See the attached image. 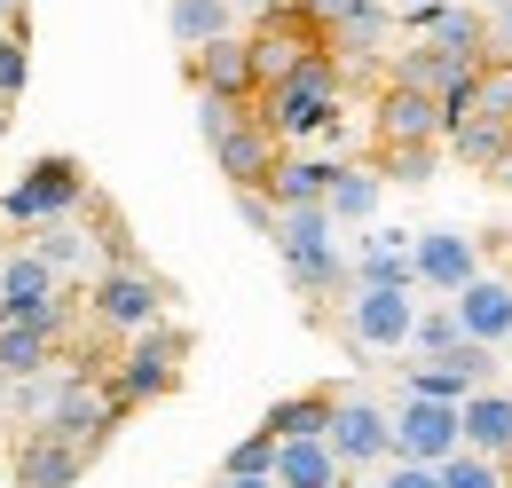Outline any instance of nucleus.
Here are the masks:
<instances>
[{"instance_id": "obj_6", "label": "nucleus", "mask_w": 512, "mask_h": 488, "mask_svg": "<svg viewBox=\"0 0 512 488\" xmlns=\"http://www.w3.org/2000/svg\"><path fill=\"white\" fill-rule=\"evenodd\" d=\"M449 134V103L442 95H426V87H410V79H394L379 95V142L386 150H434Z\"/></svg>"}, {"instance_id": "obj_27", "label": "nucleus", "mask_w": 512, "mask_h": 488, "mask_svg": "<svg viewBox=\"0 0 512 488\" xmlns=\"http://www.w3.org/2000/svg\"><path fill=\"white\" fill-rule=\"evenodd\" d=\"M379 488H442V465H394Z\"/></svg>"}, {"instance_id": "obj_29", "label": "nucleus", "mask_w": 512, "mask_h": 488, "mask_svg": "<svg viewBox=\"0 0 512 488\" xmlns=\"http://www.w3.org/2000/svg\"><path fill=\"white\" fill-rule=\"evenodd\" d=\"M221 488H276V481H221Z\"/></svg>"}, {"instance_id": "obj_14", "label": "nucleus", "mask_w": 512, "mask_h": 488, "mask_svg": "<svg viewBox=\"0 0 512 488\" xmlns=\"http://www.w3.org/2000/svg\"><path fill=\"white\" fill-rule=\"evenodd\" d=\"M331 418H339V394L316 386V394H292V402H276L260 433H276V441H331Z\"/></svg>"}, {"instance_id": "obj_21", "label": "nucleus", "mask_w": 512, "mask_h": 488, "mask_svg": "<svg viewBox=\"0 0 512 488\" xmlns=\"http://www.w3.org/2000/svg\"><path fill=\"white\" fill-rule=\"evenodd\" d=\"M276 449H284V441L253 426L237 449H229V457H221V481H276Z\"/></svg>"}, {"instance_id": "obj_25", "label": "nucleus", "mask_w": 512, "mask_h": 488, "mask_svg": "<svg viewBox=\"0 0 512 488\" xmlns=\"http://www.w3.org/2000/svg\"><path fill=\"white\" fill-rule=\"evenodd\" d=\"M24 79H32L24 40H16V32H0V103H16V95H24Z\"/></svg>"}, {"instance_id": "obj_16", "label": "nucleus", "mask_w": 512, "mask_h": 488, "mask_svg": "<svg viewBox=\"0 0 512 488\" xmlns=\"http://www.w3.org/2000/svg\"><path fill=\"white\" fill-rule=\"evenodd\" d=\"M457 323H465V339H512V284H489V276H473L465 292H457Z\"/></svg>"}, {"instance_id": "obj_12", "label": "nucleus", "mask_w": 512, "mask_h": 488, "mask_svg": "<svg viewBox=\"0 0 512 488\" xmlns=\"http://www.w3.org/2000/svg\"><path fill=\"white\" fill-rule=\"evenodd\" d=\"M87 473V449L79 441H64V433L32 426L24 433V449H16V488H71Z\"/></svg>"}, {"instance_id": "obj_8", "label": "nucleus", "mask_w": 512, "mask_h": 488, "mask_svg": "<svg viewBox=\"0 0 512 488\" xmlns=\"http://www.w3.org/2000/svg\"><path fill=\"white\" fill-rule=\"evenodd\" d=\"M79 197H87V174H79L71 158H40V166H32L24 182L8 189L0 205H8L16 221H64V213L79 205Z\"/></svg>"}, {"instance_id": "obj_19", "label": "nucleus", "mask_w": 512, "mask_h": 488, "mask_svg": "<svg viewBox=\"0 0 512 488\" xmlns=\"http://www.w3.org/2000/svg\"><path fill=\"white\" fill-rule=\"evenodd\" d=\"M418 284H434V292H465L481 268H473V244L465 237H418Z\"/></svg>"}, {"instance_id": "obj_3", "label": "nucleus", "mask_w": 512, "mask_h": 488, "mask_svg": "<svg viewBox=\"0 0 512 488\" xmlns=\"http://www.w3.org/2000/svg\"><path fill=\"white\" fill-rule=\"evenodd\" d=\"M331 111H339V56L316 48L284 87H268V111H260V119L276 126V134H308V126H323Z\"/></svg>"}, {"instance_id": "obj_28", "label": "nucleus", "mask_w": 512, "mask_h": 488, "mask_svg": "<svg viewBox=\"0 0 512 488\" xmlns=\"http://www.w3.org/2000/svg\"><path fill=\"white\" fill-rule=\"evenodd\" d=\"M16 16H24V0H0V32H16Z\"/></svg>"}, {"instance_id": "obj_26", "label": "nucleus", "mask_w": 512, "mask_h": 488, "mask_svg": "<svg viewBox=\"0 0 512 488\" xmlns=\"http://www.w3.org/2000/svg\"><path fill=\"white\" fill-rule=\"evenodd\" d=\"M32 252H40L48 268H71V260H79V237H71L64 221H48V229H40V244H32Z\"/></svg>"}, {"instance_id": "obj_11", "label": "nucleus", "mask_w": 512, "mask_h": 488, "mask_svg": "<svg viewBox=\"0 0 512 488\" xmlns=\"http://www.w3.org/2000/svg\"><path fill=\"white\" fill-rule=\"evenodd\" d=\"M56 339H64V307L24 315V323H0V370H8V386H24V378H40V370L56 363Z\"/></svg>"}, {"instance_id": "obj_23", "label": "nucleus", "mask_w": 512, "mask_h": 488, "mask_svg": "<svg viewBox=\"0 0 512 488\" xmlns=\"http://www.w3.org/2000/svg\"><path fill=\"white\" fill-rule=\"evenodd\" d=\"M371 205H379V182H371V174H339V182H331V205H323V213H331V221H363Z\"/></svg>"}, {"instance_id": "obj_18", "label": "nucleus", "mask_w": 512, "mask_h": 488, "mask_svg": "<svg viewBox=\"0 0 512 488\" xmlns=\"http://www.w3.org/2000/svg\"><path fill=\"white\" fill-rule=\"evenodd\" d=\"M457 418H465V449L512 465V394H473V402H457Z\"/></svg>"}, {"instance_id": "obj_32", "label": "nucleus", "mask_w": 512, "mask_h": 488, "mask_svg": "<svg viewBox=\"0 0 512 488\" xmlns=\"http://www.w3.org/2000/svg\"><path fill=\"white\" fill-rule=\"evenodd\" d=\"M339 488H363V481H355V473H347V481H339Z\"/></svg>"}, {"instance_id": "obj_22", "label": "nucleus", "mask_w": 512, "mask_h": 488, "mask_svg": "<svg viewBox=\"0 0 512 488\" xmlns=\"http://www.w3.org/2000/svg\"><path fill=\"white\" fill-rule=\"evenodd\" d=\"M442 488H512V465L505 457H481V449H457L442 465Z\"/></svg>"}, {"instance_id": "obj_24", "label": "nucleus", "mask_w": 512, "mask_h": 488, "mask_svg": "<svg viewBox=\"0 0 512 488\" xmlns=\"http://www.w3.org/2000/svg\"><path fill=\"white\" fill-rule=\"evenodd\" d=\"M410 339L442 363V355H457V347H465V323H457V307H442V315H418V331H410Z\"/></svg>"}, {"instance_id": "obj_15", "label": "nucleus", "mask_w": 512, "mask_h": 488, "mask_svg": "<svg viewBox=\"0 0 512 488\" xmlns=\"http://www.w3.org/2000/svg\"><path fill=\"white\" fill-rule=\"evenodd\" d=\"M418 331V307L402 292H355V339L363 347H402Z\"/></svg>"}, {"instance_id": "obj_5", "label": "nucleus", "mask_w": 512, "mask_h": 488, "mask_svg": "<svg viewBox=\"0 0 512 488\" xmlns=\"http://www.w3.org/2000/svg\"><path fill=\"white\" fill-rule=\"evenodd\" d=\"M457 449H465V418H457V402H426V394H410L402 418H394V457H402V465H449Z\"/></svg>"}, {"instance_id": "obj_7", "label": "nucleus", "mask_w": 512, "mask_h": 488, "mask_svg": "<svg viewBox=\"0 0 512 488\" xmlns=\"http://www.w3.org/2000/svg\"><path fill=\"white\" fill-rule=\"evenodd\" d=\"M190 87L197 95H213V103H253L260 95V63H253V40H205L190 48Z\"/></svg>"}, {"instance_id": "obj_13", "label": "nucleus", "mask_w": 512, "mask_h": 488, "mask_svg": "<svg viewBox=\"0 0 512 488\" xmlns=\"http://www.w3.org/2000/svg\"><path fill=\"white\" fill-rule=\"evenodd\" d=\"M56 307V268L40 252H8L0 260V323H24V315H48Z\"/></svg>"}, {"instance_id": "obj_17", "label": "nucleus", "mask_w": 512, "mask_h": 488, "mask_svg": "<svg viewBox=\"0 0 512 488\" xmlns=\"http://www.w3.org/2000/svg\"><path fill=\"white\" fill-rule=\"evenodd\" d=\"M339 481H347V465L331 441H284L276 449V488H339Z\"/></svg>"}, {"instance_id": "obj_20", "label": "nucleus", "mask_w": 512, "mask_h": 488, "mask_svg": "<svg viewBox=\"0 0 512 488\" xmlns=\"http://www.w3.org/2000/svg\"><path fill=\"white\" fill-rule=\"evenodd\" d=\"M174 40H182V48L229 40V0H174Z\"/></svg>"}, {"instance_id": "obj_9", "label": "nucleus", "mask_w": 512, "mask_h": 488, "mask_svg": "<svg viewBox=\"0 0 512 488\" xmlns=\"http://www.w3.org/2000/svg\"><path fill=\"white\" fill-rule=\"evenodd\" d=\"M158 307H166V284L142 276V268H111L95 284V323H111V331H150Z\"/></svg>"}, {"instance_id": "obj_4", "label": "nucleus", "mask_w": 512, "mask_h": 488, "mask_svg": "<svg viewBox=\"0 0 512 488\" xmlns=\"http://www.w3.org/2000/svg\"><path fill=\"white\" fill-rule=\"evenodd\" d=\"M323 229H331V213H323V205L276 221V252H284V268H292V284H300V292H331V284H347V260L331 252Z\"/></svg>"}, {"instance_id": "obj_1", "label": "nucleus", "mask_w": 512, "mask_h": 488, "mask_svg": "<svg viewBox=\"0 0 512 488\" xmlns=\"http://www.w3.org/2000/svg\"><path fill=\"white\" fill-rule=\"evenodd\" d=\"M197 126H205V142H213V166H221V182L237 189V197H253V189H276L284 174V134L245 111V103H213V95H197Z\"/></svg>"}, {"instance_id": "obj_2", "label": "nucleus", "mask_w": 512, "mask_h": 488, "mask_svg": "<svg viewBox=\"0 0 512 488\" xmlns=\"http://www.w3.org/2000/svg\"><path fill=\"white\" fill-rule=\"evenodd\" d=\"M182 363H190V331L150 323V331H134V347L119 355L111 394H119L127 410H142V402H158V394H174V386H182Z\"/></svg>"}, {"instance_id": "obj_30", "label": "nucleus", "mask_w": 512, "mask_h": 488, "mask_svg": "<svg viewBox=\"0 0 512 488\" xmlns=\"http://www.w3.org/2000/svg\"><path fill=\"white\" fill-rule=\"evenodd\" d=\"M253 8H292V0H253Z\"/></svg>"}, {"instance_id": "obj_31", "label": "nucleus", "mask_w": 512, "mask_h": 488, "mask_svg": "<svg viewBox=\"0 0 512 488\" xmlns=\"http://www.w3.org/2000/svg\"><path fill=\"white\" fill-rule=\"evenodd\" d=\"M0 134H8V103H0Z\"/></svg>"}, {"instance_id": "obj_10", "label": "nucleus", "mask_w": 512, "mask_h": 488, "mask_svg": "<svg viewBox=\"0 0 512 488\" xmlns=\"http://www.w3.org/2000/svg\"><path fill=\"white\" fill-rule=\"evenodd\" d=\"M331 449H339V465H347V473H363V465L394 457V418H386V410H371V402H347V394H339Z\"/></svg>"}]
</instances>
